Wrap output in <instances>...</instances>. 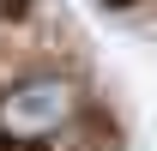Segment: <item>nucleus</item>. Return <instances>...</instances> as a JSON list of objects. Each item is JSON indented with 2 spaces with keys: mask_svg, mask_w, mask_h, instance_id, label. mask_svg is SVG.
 Listing matches in <instances>:
<instances>
[{
  "mask_svg": "<svg viewBox=\"0 0 157 151\" xmlns=\"http://www.w3.org/2000/svg\"><path fill=\"white\" fill-rule=\"evenodd\" d=\"M73 109H78V97L67 79H24L0 97V127L18 139H48L73 121Z\"/></svg>",
  "mask_w": 157,
  "mask_h": 151,
  "instance_id": "obj_1",
  "label": "nucleus"
}]
</instances>
